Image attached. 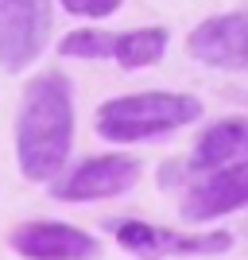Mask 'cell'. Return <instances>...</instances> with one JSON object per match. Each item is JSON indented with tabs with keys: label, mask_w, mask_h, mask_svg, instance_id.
Listing matches in <instances>:
<instances>
[{
	"label": "cell",
	"mask_w": 248,
	"mask_h": 260,
	"mask_svg": "<svg viewBox=\"0 0 248 260\" xmlns=\"http://www.w3.org/2000/svg\"><path fill=\"white\" fill-rule=\"evenodd\" d=\"M74 148V89L62 70L27 82L16 109V159L23 179L51 183Z\"/></svg>",
	"instance_id": "6da1fadb"
},
{
	"label": "cell",
	"mask_w": 248,
	"mask_h": 260,
	"mask_svg": "<svg viewBox=\"0 0 248 260\" xmlns=\"http://www.w3.org/2000/svg\"><path fill=\"white\" fill-rule=\"evenodd\" d=\"M58 51H62L66 58H82V62H105V58H113V31L78 27V31L62 35Z\"/></svg>",
	"instance_id": "8fae6325"
},
{
	"label": "cell",
	"mask_w": 248,
	"mask_h": 260,
	"mask_svg": "<svg viewBox=\"0 0 248 260\" xmlns=\"http://www.w3.org/2000/svg\"><path fill=\"white\" fill-rule=\"evenodd\" d=\"M248 159V117H221L198 136L190 171H221L229 163Z\"/></svg>",
	"instance_id": "9c48e42d"
},
{
	"label": "cell",
	"mask_w": 248,
	"mask_h": 260,
	"mask_svg": "<svg viewBox=\"0 0 248 260\" xmlns=\"http://www.w3.org/2000/svg\"><path fill=\"white\" fill-rule=\"evenodd\" d=\"M171 47V31L151 23V27H132V31H113V62L124 70H144V66L163 62Z\"/></svg>",
	"instance_id": "30bf717a"
},
{
	"label": "cell",
	"mask_w": 248,
	"mask_h": 260,
	"mask_svg": "<svg viewBox=\"0 0 248 260\" xmlns=\"http://www.w3.org/2000/svg\"><path fill=\"white\" fill-rule=\"evenodd\" d=\"M202 117V101L179 89H144L124 93L97 109V136L109 144H140L179 132Z\"/></svg>",
	"instance_id": "7a4b0ae2"
},
{
	"label": "cell",
	"mask_w": 248,
	"mask_h": 260,
	"mask_svg": "<svg viewBox=\"0 0 248 260\" xmlns=\"http://www.w3.org/2000/svg\"><path fill=\"white\" fill-rule=\"evenodd\" d=\"M244 206H248V159H240L221 167V171H209L202 183L190 186L179 214L186 221H209V217L233 214Z\"/></svg>",
	"instance_id": "ba28073f"
},
{
	"label": "cell",
	"mask_w": 248,
	"mask_h": 260,
	"mask_svg": "<svg viewBox=\"0 0 248 260\" xmlns=\"http://www.w3.org/2000/svg\"><path fill=\"white\" fill-rule=\"evenodd\" d=\"M124 0H62V8L70 16H86V20H105L120 8Z\"/></svg>",
	"instance_id": "7c38bea8"
},
{
	"label": "cell",
	"mask_w": 248,
	"mask_h": 260,
	"mask_svg": "<svg viewBox=\"0 0 248 260\" xmlns=\"http://www.w3.org/2000/svg\"><path fill=\"white\" fill-rule=\"evenodd\" d=\"M140 175L144 163L136 155H89L51 186V194L58 202H101V198H117L128 186H136Z\"/></svg>",
	"instance_id": "5b68a950"
},
{
	"label": "cell",
	"mask_w": 248,
	"mask_h": 260,
	"mask_svg": "<svg viewBox=\"0 0 248 260\" xmlns=\"http://www.w3.org/2000/svg\"><path fill=\"white\" fill-rule=\"evenodd\" d=\"M186 51L209 70H248V12L202 20L186 35Z\"/></svg>",
	"instance_id": "52a82bcc"
},
{
	"label": "cell",
	"mask_w": 248,
	"mask_h": 260,
	"mask_svg": "<svg viewBox=\"0 0 248 260\" xmlns=\"http://www.w3.org/2000/svg\"><path fill=\"white\" fill-rule=\"evenodd\" d=\"M113 237H117L120 249H128L132 256H140V260L221 256V252L233 249V233H225V229H214V233H179V229H163V225H151V221H140V217L117 221Z\"/></svg>",
	"instance_id": "3957f363"
},
{
	"label": "cell",
	"mask_w": 248,
	"mask_h": 260,
	"mask_svg": "<svg viewBox=\"0 0 248 260\" xmlns=\"http://www.w3.org/2000/svg\"><path fill=\"white\" fill-rule=\"evenodd\" d=\"M8 245L23 260H93L101 252L97 237L66 221H20L8 233Z\"/></svg>",
	"instance_id": "8992f818"
},
{
	"label": "cell",
	"mask_w": 248,
	"mask_h": 260,
	"mask_svg": "<svg viewBox=\"0 0 248 260\" xmlns=\"http://www.w3.org/2000/svg\"><path fill=\"white\" fill-rule=\"evenodd\" d=\"M51 39V0H0V70L20 74Z\"/></svg>",
	"instance_id": "277c9868"
}]
</instances>
